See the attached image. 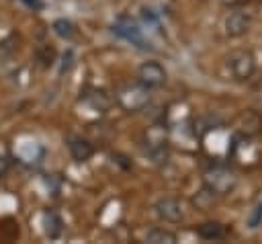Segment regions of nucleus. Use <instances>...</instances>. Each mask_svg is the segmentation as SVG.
Listing matches in <instances>:
<instances>
[{"label":"nucleus","instance_id":"5","mask_svg":"<svg viewBox=\"0 0 262 244\" xmlns=\"http://www.w3.org/2000/svg\"><path fill=\"white\" fill-rule=\"evenodd\" d=\"M138 78L141 84L148 86V89H158V86L166 82V70H164L158 62H145L140 66Z\"/></svg>","mask_w":262,"mask_h":244},{"label":"nucleus","instance_id":"13","mask_svg":"<svg viewBox=\"0 0 262 244\" xmlns=\"http://www.w3.org/2000/svg\"><path fill=\"white\" fill-rule=\"evenodd\" d=\"M262 224V203H256L254 209L250 211V218H248V226L250 228H258Z\"/></svg>","mask_w":262,"mask_h":244},{"label":"nucleus","instance_id":"10","mask_svg":"<svg viewBox=\"0 0 262 244\" xmlns=\"http://www.w3.org/2000/svg\"><path fill=\"white\" fill-rule=\"evenodd\" d=\"M199 236L205 238V240H215V238H221L223 236V228L219 226V224L215 222H207L203 224V226H199Z\"/></svg>","mask_w":262,"mask_h":244},{"label":"nucleus","instance_id":"3","mask_svg":"<svg viewBox=\"0 0 262 244\" xmlns=\"http://www.w3.org/2000/svg\"><path fill=\"white\" fill-rule=\"evenodd\" d=\"M254 56L246 50H236L227 56V68L236 80H248L254 72Z\"/></svg>","mask_w":262,"mask_h":244},{"label":"nucleus","instance_id":"14","mask_svg":"<svg viewBox=\"0 0 262 244\" xmlns=\"http://www.w3.org/2000/svg\"><path fill=\"white\" fill-rule=\"evenodd\" d=\"M50 218H52V224H50V220H45V222H47V226H45V232L50 234L52 238H55L57 234H60V220H57V216H55V213H50Z\"/></svg>","mask_w":262,"mask_h":244},{"label":"nucleus","instance_id":"1","mask_svg":"<svg viewBox=\"0 0 262 244\" xmlns=\"http://www.w3.org/2000/svg\"><path fill=\"white\" fill-rule=\"evenodd\" d=\"M115 96H117V103L125 111H141L150 103V89L141 82L123 84Z\"/></svg>","mask_w":262,"mask_h":244},{"label":"nucleus","instance_id":"9","mask_svg":"<svg viewBox=\"0 0 262 244\" xmlns=\"http://www.w3.org/2000/svg\"><path fill=\"white\" fill-rule=\"evenodd\" d=\"M145 240L152 242V244H172V242H176V234H172L168 230H162V228H154V230L148 232Z\"/></svg>","mask_w":262,"mask_h":244},{"label":"nucleus","instance_id":"6","mask_svg":"<svg viewBox=\"0 0 262 244\" xmlns=\"http://www.w3.org/2000/svg\"><path fill=\"white\" fill-rule=\"evenodd\" d=\"M156 213L164 222H172V224H176V222H180L184 218L182 203L176 197H162L156 203Z\"/></svg>","mask_w":262,"mask_h":244},{"label":"nucleus","instance_id":"2","mask_svg":"<svg viewBox=\"0 0 262 244\" xmlns=\"http://www.w3.org/2000/svg\"><path fill=\"white\" fill-rule=\"evenodd\" d=\"M236 185H238L236 174L227 169L217 167V169H211L205 174V187L211 189L215 195H227L236 189Z\"/></svg>","mask_w":262,"mask_h":244},{"label":"nucleus","instance_id":"8","mask_svg":"<svg viewBox=\"0 0 262 244\" xmlns=\"http://www.w3.org/2000/svg\"><path fill=\"white\" fill-rule=\"evenodd\" d=\"M70 152H72V156H74V160L82 162V160H88L90 156H92V146L86 142V140L74 138V140L70 142Z\"/></svg>","mask_w":262,"mask_h":244},{"label":"nucleus","instance_id":"7","mask_svg":"<svg viewBox=\"0 0 262 244\" xmlns=\"http://www.w3.org/2000/svg\"><path fill=\"white\" fill-rule=\"evenodd\" d=\"M250 27V19L244 13H231L226 19V33L231 37H238V35H244Z\"/></svg>","mask_w":262,"mask_h":244},{"label":"nucleus","instance_id":"16","mask_svg":"<svg viewBox=\"0 0 262 244\" xmlns=\"http://www.w3.org/2000/svg\"><path fill=\"white\" fill-rule=\"evenodd\" d=\"M23 2L31 8H41V0H23Z\"/></svg>","mask_w":262,"mask_h":244},{"label":"nucleus","instance_id":"12","mask_svg":"<svg viewBox=\"0 0 262 244\" xmlns=\"http://www.w3.org/2000/svg\"><path fill=\"white\" fill-rule=\"evenodd\" d=\"M213 197H215V193L205 187V191H201L197 197H195V206H197L199 209H209V207L213 206Z\"/></svg>","mask_w":262,"mask_h":244},{"label":"nucleus","instance_id":"11","mask_svg":"<svg viewBox=\"0 0 262 244\" xmlns=\"http://www.w3.org/2000/svg\"><path fill=\"white\" fill-rule=\"evenodd\" d=\"M53 31L60 35V37H64V39H70V37H74V25L70 23V21H66V19H57V21L53 23Z\"/></svg>","mask_w":262,"mask_h":244},{"label":"nucleus","instance_id":"15","mask_svg":"<svg viewBox=\"0 0 262 244\" xmlns=\"http://www.w3.org/2000/svg\"><path fill=\"white\" fill-rule=\"evenodd\" d=\"M6 164H8V150H6V146L0 142V172L6 169Z\"/></svg>","mask_w":262,"mask_h":244},{"label":"nucleus","instance_id":"4","mask_svg":"<svg viewBox=\"0 0 262 244\" xmlns=\"http://www.w3.org/2000/svg\"><path fill=\"white\" fill-rule=\"evenodd\" d=\"M113 33L119 35V37H123L125 41H129V43H133V45L141 47V50H154L152 43L148 41V39H145V35H143L141 29L135 25V23L127 21V19H121L119 23H115V25H113Z\"/></svg>","mask_w":262,"mask_h":244}]
</instances>
